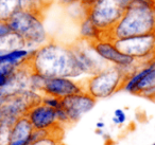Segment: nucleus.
<instances>
[{
	"label": "nucleus",
	"mask_w": 155,
	"mask_h": 145,
	"mask_svg": "<svg viewBox=\"0 0 155 145\" xmlns=\"http://www.w3.org/2000/svg\"><path fill=\"white\" fill-rule=\"evenodd\" d=\"M28 63L33 72L48 77L78 79L83 72L78 65L70 45L48 40L36 49H29Z\"/></svg>",
	"instance_id": "f257e3e1"
},
{
	"label": "nucleus",
	"mask_w": 155,
	"mask_h": 145,
	"mask_svg": "<svg viewBox=\"0 0 155 145\" xmlns=\"http://www.w3.org/2000/svg\"><path fill=\"white\" fill-rule=\"evenodd\" d=\"M151 33H155V9L133 2L110 32H100L99 40L115 41Z\"/></svg>",
	"instance_id": "f03ea898"
},
{
	"label": "nucleus",
	"mask_w": 155,
	"mask_h": 145,
	"mask_svg": "<svg viewBox=\"0 0 155 145\" xmlns=\"http://www.w3.org/2000/svg\"><path fill=\"white\" fill-rule=\"evenodd\" d=\"M43 19L44 14L20 10L12 16L8 24L12 32L24 39L27 49H36L48 41Z\"/></svg>",
	"instance_id": "7ed1b4c3"
},
{
	"label": "nucleus",
	"mask_w": 155,
	"mask_h": 145,
	"mask_svg": "<svg viewBox=\"0 0 155 145\" xmlns=\"http://www.w3.org/2000/svg\"><path fill=\"white\" fill-rule=\"evenodd\" d=\"M132 73L116 66H107L101 72L83 79L84 89L91 96L98 98H106L123 90L124 84Z\"/></svg>",
	"instance_id": "20e7f679"
},
{
	"label": "nucleus",
	"mask_w": 155,
	"mask_h": 145,
	"mask_svg": "<svg viewBox=\"0 0 155 145\" xmlns=\"http://www.w3.org/2000/svg\"><path fill=\"white\" fill-rule=\"evenodd\" d=\"M134 0H96L85 8V17L91 20L101 33L110 32L121 19Z\"/></svg>",
	"instance_id": "39448f33"
},
{
	"label": "nucleus",
	"mask_w": 155,
	"mask_h": 145,
	"mask_svg": "<svg viewBox=\"0 0 155 145\" xmlns=\"http://www.w3.org/2000/svg\"><path fill=\"white\" fill-rule=\"evenodd\" d=\"M123 90L134 95L150 101L155 98V60L142 63L141 66L130 75Z\"/></svg>",
	"instance_id": "423d86ee"
},
{
	"label": "nucleus",
	"mask_w": 155,
	"mask_h": 145,
	"mask_svg": "<svg viewBox=\"0 0 155 145\" xmlns=\"http://www.w3.org/2000/svg\"><path fill=\"white\" fill-rule=\"evenodd\" d=\"M115 46L122 53L139 62H151L155 60V33L117 39Z\"/></svg>",
	"instance_id": "0eeeda50"
},
{
	"label": "nucleus",
	"mask_w": 155,
	"mask_h": 145,
	"mask_svg": "<svg viewBox=\"0 0 155 145\" xmlns=\"http://www.w3.org/2000/svg\"><path fill=\"white\" fill-rule=\"evenodd\" d=\"M89 43L96 53L108 65L119 67L130 73H134L141 66L142 63H144L136 60L135 58L122 53L112 40H94Z\"/></svg>",
	"instance_id": "6e6552de"
},
{
	"label": "nucleus",
	"mask_w": 155,
	"mask_h": 145,
	"mask_svg": "<svg viewBox=\"0 0 155 145\" xmlns=\"http://www.w3.org/2000/svg\"><path fill=\"white\" fill-rule=\"evenodd\" d=\"M70 48L81 71L83 74L86 75V77L97 74L110 66L103 58L96 53L89 41L80 38L70 44Z\"/></svg>",
	"instance_id": "1a4fd4ad"
},
{
	"label": "nucleus",
	"mask_w": 155,
	"mask_h": 145,
	"mask_svg": "<svg viewBox=\"0 0 155 145\" xmlns=\"http://www.w3.org/2000/svg\"><path fill=\"white\" fill-rule=\"evenodd\" d=\"M96 100L88 92L82 91L80 93L72 94L61 100V107L67 112L70 120V123H77L82 117L89 111H91L96 106Z\"/></svg>",
	"instance_id": "9d476101"
},
{
	"label": "nucleus",
	"mask_w": 155,
	"mask_h": 145,
	"mask_svg": "<svg viewBox=\"0 0 155 145\" xmlns=\"http://www.w3.org/2000/svg\"><path fill=\"white\" fill-rule=\"evenodd\" d=\"M82 91H85L83 79L75 81L69 77H48L45 81L41 93L62 100L66 96L80 93Z\"/></svg>",
	"instance_id": "9b49d317"
},
{
	"label": "nucleus",
	"mask_w": 155,
	"mask_h": 145,
	"mask_svg": "<svg viewBox=\"0 0 155 145\" xmlns=\"http://www.w3.org/2000/svg\"><path fill=\"white\" fill-rule=\"evenodd\" d=\"M26 117L31 122L34 129L49 130L53 134L55 130L64 128L58 124L55 109L50 108L43 103L31 107L27 112Z\"/></svg>",
	"instance_id": "f8f14e48"
},
{
	"label": "nucleus",
	"mask_w": 155,
	"mask_h": 145,
	"mask_svg": "<svg viewBox=\"0 0 155 145\" xmlns=\"http://www.w3.org/2000/svg\"><path fill=\"white\" fill-rule=\"evenodd\" d=\"M33 128L31 122L25 115L21 117L12 125L11 128V141L12 140H29L32 134ZM31 140V139H30Z\"/></svg>",
	"instance_id": "ddd939ff"
},
{
	"label": "nucleus",
	"mask_w": 155,
	"mask_h": 145,
	"mask_svg": "<svg viewBox=\"0 0 155 145\" xmlns=\"http://www.w3.org/2000/svg\"><path fill=\"white\" fill-rule=\"evenodd\" d=\"M29 53H30L29 49H16L0 53V66L5 64L20 66L28 60Z\"/></svg>",
	"instance_id": "4468645a"
},
{
	"label": "nucleus",
	"mask_w": 155,
	"mask_h": 145,
	"mask_svg": "<svg viewBox=\"0 0 155 145\" xmlns=\"http://www.w3.org/2000/svg\"><path fill=\"white\" fill-rule=\"evenodd\" d=\"M21 10V0H0V21L8 22Z\"/></svg>",
	"instance_id": "2eb2a0df"
},
{
	"label": "nucleus",
	"mask_w": 155,
	"mask_h": 145,
	"mask_svg": "<svg viewBox=\"0 0 155 145\" xmlns=\"http://www.w3.org/2000/svg\"><path fill=\"white\" fill-rule=\"evenodd\" d=\"M80 38L87 41L99 40L100 38V30L91 22V19L87 17L84 18V20L81 24L80 29Z\"/></svg>",
	"instance_id": "dca6fc26"
},
{
	"label": "nucleus",
	"mask_w": 155,
	"mask_h": 145,
	"mask_svg": "<svg viewBox=\"0 0 155 145\" xmlns=\"http://www.w3.org/2000/svg\"><path fill=\"white\" fill-rule=\"evenodd\" d=\"M18 66L11 64H5L0 66V88H3L5 86H7L10 79L12 77V75L14 74Z\"/></svg>",
	"instance_id": "f3484780"
},
{
	"label": "nucleus",
	"mask_w": 155,
	"mask_h": 145,
	"mask_svg": "<svg viewBox=\"0 0 155 145\" xmlns=\"http://www.w3.org/2000/svg\"><path fill=\"white\" fill-rule=\"evenodd\" d=\"M11 128L12 125L2 122L0 126V145H9L11 141Z\"/></svg>",
	"instance_id": "a211bd4d"
},
{
	"label": "nucleus",
	"mask_w": 155,
	"mask_h": 145,
	"mask_svg": "<svg viewBox=\"0 0 155 145\" xmlns=\"http://www.w3.org/2000/svg\"><path fill=\"white\" fill-rule=\"evenodd\" d=\"M41 103L46 106L50 107V108L58 109L61 107V98H55V96L51 95H45L43 94V98H41Z\"/></svg>",
	"instance_id": "6ab92c4d"
},
{
	"label": "nucleus",
	"mask_w": 155,
	"mask_h": 145,
	"mask_svg": "<svg viewBox=\"0 0 155 145\" xmlns=\"http://www.w3.org/2000/svg\"><path fill=\"white\" fill-rule=\"evenodd\" d=\"M127 121V114H125L124 110L121 108H117L114 111V115L112 118V122L117 126H121L125 123Z\"/></svg>",
	"instance_id": "aec40b11"
},
{
	"label": "nucleus",
	"mask_w": 155,
	"mask_h": 145,
	"mask_svg": "<svg viewBox=\"0 0 155 145\" xmlns=\"http://www.w3.org/2000/svg\"><path fill=\"white\" fill-rule=\"evenodd\" d=\"M29 145H61V139L51 134V136L46 137V138L41 139L39 141L30 143Z\"/></svg>",
	"instance_id": "412c9836"
},
{
	"label": "nucleus",
	"mask_w": 155,
	"mask_h": 145,
	"mask_svg": "<svg viewBox=\"0 0 155 145\" xmlns=\"http://www.w3.org/2000/svg\"><path fill=\"white\" fill-rule=\"evenodd\" d=\"M55 112H56V119H58V124H60L61 126L65 127V126L71 124L68 114H67V112L62 108V107L55 109Z\"/></svg>",
	"instance_id": "4be33fe9"
},
{
	"label": "nucleus",
	"mask_w": 155,
	"mask_h": 145,
	"mask_svg": "<svg viewBox=\"0 0 155 145\" xmlns=\"http://www.w3.org/2000/svg\"><path fill=\"white\" fill-rule=\"evenodd\" d=\"M12 33H13L12 32V29L10 28L8 22L0 21V40H2L5 37L10 36Z\"/></svg>",
	"instance_id": "5701e85b"
},
{
	"label": "nucleus",
	"mask_w": 155,
	"mask_h": 145,
	"mask_svg": "<svg viewBox=\"0 0 155 145\" xmlns=\"http://www.w3.org/2000/svg\"><path fill=\"white\" fill-rule=\"evenodd\" d=\"M31 143V140H12L10 141L9 145H29Z\"/></svg>",
	"instance_id": "b1692460"
},
{
	"label": "nucleus",
	"mask_w": 155,
	"mask_h": 145,
	"mask_svg": "<svg viewBox=\"0 0 155 145\" xmlns=\"http://www.w3.org/2000/svg\"><path fill=\"white\" fill-rule=\"evenodd\" d=\"M96 128L97 129H104L105 128V123L103 121H98L96 123Z\"/></svg>",
	"instance_id": "393cba45"
},
{
	"label": "nucleus",
	"mask_w": 155,
	"mask_h": 145,
	"mask_svg": "<svg viewBox=\"0 0 155 145\" xmlns=\"http://www.w3.org/2000/svg\"><path fill=\"white\" fill-rule=\"evenodd\" d=\"M81 1H82V3H83V5H84V7H88V5H93L96 0H81Z\"/></svg>",
	"instance_id": "a878e982"
},
{
	"label": "nucleus",
	"mask_w": 155,
	"mask_h": 145,
	"mask_svg": "<svg viewBox=\"0 0 155 145\" xmlns=\"http://www.w3.org/2000/svg\"><path fill=\"white\" fill-rule=\"evenodd\" d=\"M2 122H3V115H2V112H1V110H0V126H1Z\"/></svg>",
	"instance_id": "bb28decb"
},
{
	"label": "nucleus",
	"mask_w": 155,
	"mask_h": 145,
	"mask_svg": "<svg viewBox=\"0 0 155 145\" xmlns=\"http://www.w3.org/2000/svg\"><path fill=\"white\" fill-rule=\"evenodd\" d=\"M0 53H2V52H1V49H0Z\"/></svg>",
	"instance_id": "cd10ccee"
},
{
	"label": "nucleus",
	"mask_w": 155,
	"mask_h": 145,
	"mask_svg": "<svg viewBox=\"0 0 155 145\" xmlns=\"http://www.w3.org/2000/svg\"><path fill=\"white\" fill-rule=\"evenodd\" d=\"M153 102H155V98H154V100H153Z\"/></svg>",
	"instance_id": "c85d7f7f"
},
{
	"label": "nucleus",
	"mask_w": 155,
	"mask_h": 145,
	"mask_svg": "<svg viewBox=\"0 0 155 145\" xmlns=\"http://www.w3.org/2000/svg\"><path fill=\"white\" fill-rule=\"evenodd\" d=\"M152 145H155V142H154V143H153V144H152Z\"/></svg>",
	"instance_id": "c756f323"
},
{
	"label": "nucleus",
	"mask_w": 155,
	"mask_h": 145,
	"mask_svg": "<svg viewBox=\"0 0 155 145\" xmlns=\"http://www.w3.org/2000/svg\"><path fill=\"white\" fill-rule=\"evenodd\" d=\"M61 145H62V144H61Z\"/></svg>",
	"instance_id": "7c9ffc66"
}]
</instances>
